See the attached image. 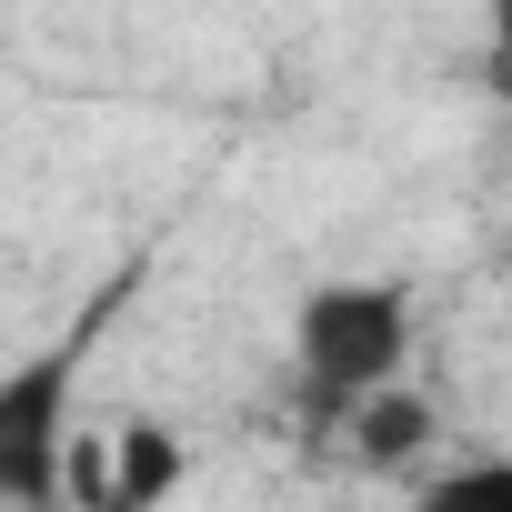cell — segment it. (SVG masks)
<instances>
[{"label":"cell","instance_id":"6da1fadb","mask_svg":"<svg viewBox=\"0 0 512 512\" xmlns=\"http://www.w3.org/2000/svg\"><path fill=\"white\" fill-rule=\"evenodd\" d=\"M412 342H422L412 292L382 282V272H332V282H312V292L292 302V372H302L332 412H342L352 392L402 382V372H412Z\"/></svg>","mask_w":512,"mask_h":512},{"label":"cell","instance_id":"7a4b0ae2","mask_svg":"<svg viewBox=\"0 0 512 512\" xmlns=\"http://www.w3.org/2000/svg\"><path fill=\"white\" fill-rule=\"evenodd\" d=\"M181 482H191V442L151 412L71 422V442H61V502L71 512H161Z\"/></svg>","mask_w":512,"mask_h":512},{"label":"cell","instance_id":"3957f363","mask_svg":"<svg viewBox=\"0 0 512 512\" xmlns=\"http://www.w3.org/2000/svg\"><path fill=\"white\" fill-rule=\"evenodd\" d=\"M61 442H71V352L21 362L0 382V512L61 502Z\"/></svg>","mask_w":512,"mask_h":512},{"label":"cell","instance_id":"277c9868","mask_svg":"<svg viewBox=\"0 0 512 512\" xmlns=\"http://www.w3.org/2000/svg\"><path fill=\"white\" fill-rule=\"evenodd\" d=\"M342 442H352V462H422L432 452V402L412 392V372L382 382V392H352L342 402Z\"/></svg>","mask_w":512,"mask_h":512},{"label":"cell","instance_id":"5b68a950","mask_svg":"<svg viewBox=\"0 0 512 512\" xmlns=\"http://www.w3.org/2000/svg\"><path fill=\"white\" fill-rule=\"evenodd\" d=\"M422 512H512V462H462L422 492Z\"/></svg>","mask_w":512,"mask_h":512},{"label":"cell","instance_id":"8992f818","mask_svg":"<svg viewBox=\"0 0 512 512\" xmlns=\"http://www.w3.org/2000/svg\"><path fill=\"white\" fill-rule=\"evenodd\" d=\"M502 21H512V0H502Z\"/></svg>","mask_w":512,"mask_h":512}]
</instances>
